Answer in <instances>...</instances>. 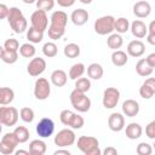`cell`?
<instances>
[{"label":"cell","mask_w":155,"mask_h":155,"mask_svg":"<svg viewBox=\"0 0 155 155\" xmlns=\"http://www.w3.org/2000/svg\"><path fill=\"white\" fill-rule=\"evenodd\" d=\"M53 131H54V122L50 117H42L36 125V133L41 138H47L52 136Z\"/></svg>","instance_id":"7c38bea8"},{"label":"cell","mask_w":155,"mask_h":155,"mask_svg":"<svg viewBox=\"0 0 155 155\" xmlns=\"http://www.w3.org/2000/svg\"><path fill=\"white\" fill-rule=\"evenodd\" d=\"M4 48L6 51H18L19 50V42L17 39H7L4 42Z\"/></svg>","instance_id":"7bdbcfd3"},{"label":"cell","mask_w":155,"mask_h":155,"mask_svg":"<svg viewBox=\"0 0 155 155\" xmlns=\"http://www.w3.org/2000/svg\"><path fill=\"white\" fill-rule=\"evenodd\" d=\"M151 12V6L148 1H137L133 5V15L138 18H147Z\"/></svg>","instance_id":"2e32d148"},{"label":"cell","mask_w":155,"mask_h":155,"mask_svg":"<svg viewBox=\"0 0 155 155\" xmlns=\"http://www.w3.org/2000/svg\"><path fill=\"white\" fill-rule=\"evenodd\" d=\"M75 140H76V136L74 131L70 128H63L54 136V144L59 148L70 147L75 143Z\"/></svg>","instance_id":"52a82bcc"},{"label":"cell","mask_w":155,"mask_h":155,"mask_svg":"<svg viewBox=\"0 0 155 155\" xmlns=\"http://www.w3.org/2000/svg\"><path fill=\"white\" fill-rule=\"evenodd\" d=\"M61 7H71L76 0H56Z\"/></svg>","instance_id":"bcb514c9"},{"label":"cell","mask_w":155,"mask_h":155,"mask_svg":"<svg viewBox=\"0 0 155 155\" xmlns=\"http://www.w3.org/2000/svg\"><path fill=\"white\" fill-rule=\"evenodd\" d=\"M74 114H75V113L71 111V110H69V109H64V110H62L61 114H59L61 122H62L63 125H65V126H69V124H70V121H71Z\"/></svg>","instance_id":"60d3db41"},{"label":"cell","mask_w":155,"mask_h":155,"mask_svg":"<svg viewBox=\"0 0 155 155\" xmlns=\"http://www.w3.org/2000/svg\"><path fill=\"white\" fill-rule=\"evenodd\" d=\"M27 39L29 40V42L31 44H39L44 39V33L42 31H39L36 29H34L33 27H30L27 31Z\"/></svg>","instance_id":"1f68e13d"},{"label":"cell","mask_w":155,"mask_h":155,"mask_svg":"<svg viewBox=\"0 0 155 155\" xmlns=\"http://www.w3.org/2000/svg\"><path fill=\"white\" fill-rule=\"evenodd\" d=\"M84 124H85L84 117L81 115H79V114L75 113L74 116H73V119H71V121H70V124H69V127L73 128V130H80L84 126Z\"/></svg>","instance_id":"ab89813d"},{"label":"cell","mask_w":155,"mask_h":155,"mask_svg":"<svg viewBox=\"0 0 155 155\" xmlns=\"http://www.w3.org/2000/svg\"><path fill=\"white\" fill-rule=\"evenodd\" d=\"M108 126L113 132H120L125 127V117L120 113H111L108 119Z\"/></svg>","instance_id":"5bb4252c"},{"label":"cell","mask_w":155,"mask_h":155,"mask_svg":"<svg viewBox=\"0 0 155 155\" xmlns=\"http://www.w3.org/2000/svg\"><path fill=\"white\" fill-rule=\"evenodd\" d=\"M1 59L6 64H13L18 59V53H17V51H6L5 50L2 56H1Z\"/></svg>","instance_id":"74e56055"},{"label":"cell","mask_w":155,"mask_h":155,"mask_svg":"<svg viewBox=\"0 0 155 155\" xmlns=\"http://www.w3.org/2000/svg\"><path fill=\"white\" fill-rule=\"evenodd\" d=\"M145 134L150 139H155V121H150L145 127Z\"/></svg>","instance_id":"f6af8a7d"},{"label":"cell","mask_w":155,"mask_h":155,"mask_svg":"<svg viewBox=\"0 0 155 155\" xmlns=\"http://www.w3.org/2000/svg\"><path fill=\"white\" fill-rule=\"evenodd\" d=\"M63 53L68 58H76V57L80 56V46L78 44L70 42V44L65 45V47L63 50Z\"/></svg>","instance_id":"f546056e"},{"label":"cell","mask_w":155,"mask_h":155,"mask_svg":"<svg viewBox=\"0 0 155 155\" xmlns=\"http://www.w3.org/2000/svg\"><path fill=\"white\" fill-rule=\"evenodd\" d=\"M68 81V75L64 70L62 69H57V70H53L52 74H51V82L57 86V87H62L67 84Z\"/></svg>","instance_id":"44dd1931"},{"label":"cell","mask_w":155,"mask_h":155,"mask_svg":"<svg viewBox=\"0 0 155 155\" xmlns=\"http://www.w3.org/2000/svg\"><path fill=\"white\" fill-rule=\"evenodd\" d=\"M35 4H36L38 10H41L45 12H47L54 7V0H36Z\"/></svg>","instance_id":"f35d334b"},{"label":"cell","mask_w":155,"mask_h":155,"mask_svg":"<svg viewBox=\"0 0 155 155\" xmlns=\"http://www.w3.org/2000/svg\"><path fill=\"white\" fill-rule=\"evenodd\" d=\"M139 94L144 99H150L155 94V79L148 78L139 88Z\"/></svg>","instance_id":"9a60e30c"},{"label":"cell","mask_w":155,"mask_h":155,"mask_svg":"<svg viewBox=\"0 0 155 155\" xmlns=\"http://www.w3.org/2000/svg\"><path fill=\"white\" fill-rule=\"evenodd\" d=\"M142 132H143L142 126H140L139 124H137V122H131V124H128V125L126 126V130H125L126 137H127L128 139H132V140L138 139V138L142 136Z\"/></svg>","instance_id":"7402d4cb"},{"label":"cell","mask_w":155,"mask_h":155,"mask_svg":"<svg viewBox=\"0 0 155 155\" xmlns=\"http://www.w3.org/2000/svg\"><path fill=\"white\" fill-rule=\"evenodd\" d=\"M136 151L138 155H150L153 153V148L149 143H145V142H142L137 145L136 148Z\"/></svg>","instance_id":"b9f144b4"},{"label":"cell","mask_w":155,"mask_h":155,"mask_svg":"<svg viewBox=\"0 0 155 155\" xmlns=\"http://www.w3.org/2000/svg\"><path fill=\"white\" fill-rule=\"evenodd\" d=\"M7 22L10 27L13 29L16 34L24 33L28 29V22L27 18L24 17L23 12L18 7H10L8 8V15H7Z\"/></svg>","instance_id":"7a4b0ae2"},{"label":"cell","mask_w":155,"mask_h":155,"mask_svg":"<svg viewBox=\"0 0 155 155\" xmlns=\"http://www.w3.org/2000/svg\"><path fill=\"white\" fill-rule=\"evenodd\" d=\"M104 74L103 67L99 63H92L87 67V75L92 80H99Z\"/></svg>","instance_id":"484cf974"},{"label":"cell","mask_w":155,"mask_h":155,"mask_svg":"<svg viewBox=\"0 0 155 155\" xmlns=\"http://www.w3.org/2000/svg\"><path fill=\"white\" fill-rule=\"evenodd\" d=\"M76 147L85 155H101L102 151L99 149V142L96 137L92 136H81L78 138Z\"/></svg>","instance_id":"3957f363"},{"label":"cell","mask_w":155,"mask_h":155,"mask_svg":"<svg viewBox=\"0 0 155 155\" xmlns=\"http://www.w3.org/2000/svg\"><path fill=\"white\" fill-rule=\"evenodd\" d=\"M51 93V85L47 79L45 78H39L35 81L34 85V96L39 101H45L50 97Z\"/></svg>","instance_id":"ba28073f"},{"label":"cell","mask_w":155,"mask_h":155,"mask_svg":"<svg viewBox=\"0 0 155 155\" xmlns=\"http://www.w3.org/2000/svg\"><path fill=\"white\" fill-rule=\"evenodd\" d=\"M127 61H128L127 53L121 50H115L111 53V63L115 67H124V65H126Z\"/></svg>","instance_id":"cb8c5ba5"},{"label":"cell","mask_w":155,"mask_h":155,"mask_svg":"<svg viewBox=\"0 0 155 155\" xmlns=\"http://www.w3.org/2000/svg\"><path fill=\"white\" fill-rule=\"evenodd\" d=\"M130 29L133 36H136L137 39H142L147 35L148 33V27L145 25L144 22H142L140 19H136L130 24Z\"/></svg>","instance_id":"ac0fdd59"},{"label":"cell","mask_w":155,"mask_h":155,"mask_svg":"<svg viewBox=\"0 0 155 155\" xmlns=\"http://www.w3.org/2000/svg\"><path fill=\"white\" fill-rule=\"evenodd\" d=\"M120 99V91L116 87H108L103 92V107L105 109H113L117 105Z\"/></svg>","instance_id":"9c48e42d"},{"label":"cell","mask_w":155,"mask_h":155,"mask_svg":"<svg viewBox=\"0 0 155 155\" xmlns=\"http://www.w3.org/2000/svg\"><path fill=\"white\" fill-rule=\"evenodd\" d=\"M114 22L115 18L113 16H102L96 19L94 22V31L98 35H107L111 34L114 30Z\"/></svg>","instance_id":"5b68a950"},{"label":"cell","mask_w":155,"mask_h":155,"mask_svg":"<svg viewBox=\"0 0 155 155\" xmlns=\"http://www.w3.org/2000/svg\"><path fill=\"white\" fill-rule=\"evenodd\" d=\"M122 113L127 117H134L139 113V103L134 99H126L122 103Z\"/></svg>","instance_id":"e0dca14e"},{"label":"cell","mask_w":155,"mask_h":155,"mask_svg":"<svg viewBox=\"0 0 155 155\" xmlns=\"http://www.w3.org/2000/svg\"><path fill=\"white\" fill-rule=\"evenodd\" d=\"M54 155H70V151L69 150H63V149H58L53 153Z\"/></svg>","instance_id":"f907efd6"},{"label":"cell","mask_w":155,"mask_h":155,"mask_svg":"<svg viewBox=\"0 0 155 155\" xmlns=\"http://www.w3.org/2000/svg\"><path fill=\"white\" fill-rule=\"evenodd\" d=\"M80 2H82V4H85V5H88V4H91L92 2V0H79Z\"/></svg>","instance_id":"db71d44e"},{"label":"cell","mask_w":155,"mask_h":155,"mask_svg":"<svg viewBox=\"0 0 155 155\" xmlns=\"http://www.w3.org/2000/svg\"><path fill=\"white\" fill-rule=\"evenodd\" d=\"M147 40L150 45H155V21H151L149 27H148Z\"/></svg>","instance_id":"ee69618b"},{"label":"cell","mask_w":155,"mask_h":155,"mask_svg":"<svg viewBox=\"0 0 155 155\" xmlns=\"http://www.w3.org/2000/svg\"><path fill=\"white\" fill-rule=\"evenodd\" d=\"M19 116L24 122L30 124L34 120V110L31 108H29V107H24V108H22L19 110Z\"/></svg>","instance_id":"8d00e7d4"},{"label":"cell","mask_w":155,"mask_h":155,"mask_svg":"<svg viewBox=\"0 0 155 155\" xmlns=\"http://www.w3.org/2000/svg\"><path fill=\"white\" fill-rule=\"evenodd\" d=\"M17 144H18V140H17L15 133L8 132L2 137V139L0 142V153L4 155H11L15 153Z\"/></svg>","instance_id":"8fae6325"},{"label":"cell","mask_w":155,"mask_h":155,"mask_svg":"<svg viewBox=\"0 0 155 155\" xmlns=\"http://www.w3.org/2000/svg\"><path fill=\"white\" fill-rule=\"evenodd\" d=\"M145 52V45L140 40H132L127 45V53L131 57H140Z\"/></svg>","instance_id":"d6986e66"},{"label":"cell","mask_w":155,"mask_h":155,"mask_svg":"<svg viewBox=\"0 0 155 155\" xmlns=\"http://www.w3.org/2000/svg\"><path fill=\"white\" fill-rule=\"evenodd\" d=\"M124 44V39L122 36L119 34V33H115V34H110L109 38L107 39V45L109 48L111 50H119Z\"/></svg>","instance_id":"83f0119b"},{"label":"cell","mask_w":155,"mask_h":155,"mask_svg":"<svg viewBox=\"0 0 155 155\" xmlns=\"http://www.w3.org/2000/svg\"><path fill=\"white\" fill-rule=\"evenodd\" d=\"M88 12L86 11V10H84V8H78V10H74L73 12H71V16H70V19H71V22L75 24V25H78V27H81V25H84L87 21H88Z\"/></svg>","instance_id":"ffe728a7"},{"label":"cell","mask_w":155,"mask_h":155,"mask_svg":"<svg viewBox=\"0 0 155 155\" xmlns=\"http://www.w3.org/2000/svg\"><path fill=\"white\" fill-rule=\"evenodd\" d=\"M19 113L15 107H0V124L7 127L15 126L18 121Z\"/></svg>","instance_id":"8992f818"},{"label":"cell","mask_w":155,"mask_h":155,"mask_svg":"<svg viewBox=\"0 0 155 155\" xmlns=\"http://www.w3.org/2000/svg\"><path fill=\"white\" fill-rule=\"evenodd\" d=\"M130 29V22L127 18L125 17H120L117 19H115L114 22V30H116V33L119 34H124Z\"/></svg>","instance_id":"4dcf8cb0"},{"label":"cell","mask_w":155,"mask_h":155,"mask_svg":"<svg viewBox=\"0 0 155 155\" xmlns=\"http://www.w3.org/2000/svg\"><path fill=\"white\" fill-rule=\"evenodd\" d=\"M15 154L16 155H19V154H24V155H29V150H15Z\"/></svg>","instance_id":"816d5d0a"},{"label":"cell","mask_w":155,"mask_h":155,"mask_svg":"<svg viewBox=\"0 0 155 155\" xmlns=\"http://www.w3.org/2000/svg\"><path fill=\"white\" fill-rule=\"evenodd\" d=\"M104 155H117V150L114 147H108L102 151Z\"/></svg>","instance_id":"681fc988"},{"label":"cell","mask_w":155,"mask_h":155,"mask_svg":"<svg viewBox=\"0 0 155 155\" xmlns=\"http://www.w3.org/2000/svg\"><path fill=\"white\" fill-rule=\"evenodd\" d=\"M46 143L41 139H34L29 144V154L30 155H44L46 153Z\"/></svg>","instance_id":"603a6c76"},{"label":"cell","mask_w":155,"mask_h":155,"mask_svg":"<svg viewBox=\"0 0 155 155\" xmlns=\"http://www.w3.org/2000/svg\"><path fill=\"white\" fill-rule=\"evenodd\" d=\"M30 23H31V27L34 29L44 33L47 29V25H48V17H47L45 11L36 10L30 16Z\"/></svg>","instance_id":"30bf717a"},{"label":"cell","mask_w":155,"mask_h":155,"mask_svg":"<svg viewBox=\"0 0 155 155\" xmlns=\"http://www.w3.org/2000/svg\"><path fill=\"white\" fill-rule=\"evenodd\" d=\"M46 69V61L41 57H34L27 65V71L30 76H39Z\"/></svg>","instance_id":"4fadbf2b"},{"label":"cell","mask_w":155,"mask_h":155,"mask_svg":"<svg viewBox=\"0 0 155 155\" xmlns=\"http://www.w3.org/2000/svg\"><path fill=\"white\" fill-rule=\"evenodd\" d=\"M19 53L22 57H25V58H33L36 53V50L34 47V45L31 42H25L23 45H21L19 47Z\"/></svg>","instance_id":"d6a6232c"},{"label":"cell","mask_w":155,"mask_h":155,"mask_svg":"<svg viewBox=\"0 0 155 155\" xmlns=\"http://www.w3.org/2000/svg\"><path fill=\"white\" fill-rule=\"evenodd\" d=\"M8 15V7L5 4H0V19L6 18Z\"/></svg>","instance_id":"7dc6e473"},{"label":"cell","mask_w":155,"mask_h":155,"mask_svg":"<svg viewBox=\"0 0 155 155\" xmlns=\"http://www.w3.org/2000/svg\"><path fill=\"white\" fill-rule=\"evenodd\" d=\"M1 131H2V125L0 124V133H1Z\"/></svg>","instance_id":"9f6ffc18"},{"label":"cell","mask_w":155,"mask_h":155,"mask_svg":"<svg viewBox=\"0 0 155 155\" xmlns=\"http://www.w3.org/2000/svg\"><path fill=\"white\" fill-rule=\"evenodd\" d=\"M145 62H147L151 68H155V53H150V54L145 58Z\"/></svg>","instance_id":"c3c4849f"},{"label":"cell","mask_w":155,"mask_h":155,"mask_svg":"<svg viewBox=\"0 0 155 155\" xmlns=\"http://www.w3.org/2000/svg\"><path fill=\"white\" fill-rule=\"evenodd\" d=\"M42 52H44V54H45L46 57H48V58H53V57L57 56V52H58L57 45H56L54 42H52V41H48V42H46V44L44 45V47H42Z\"/></svg>","instance_id":"d590c367"},{"label":"cell","mask_w":155,"mask_h":155,"mask_svg":"<svg viewBox=\"0 0 155 155\" xmlns=\"http://www.w3.org/2000/svg\"><path fill=\"white\" fill-rule=\"evenodd\" d=\"M91 88V81L87 78H79L75 80V90L86 93Z\"/></svg>","instance_id":"e575fe53"},{"label":"cell","mask_w":155,"mask_h":155,"mask_svg":"<svg viewBox=\"0 0 155 155\" xmlns=\"http://www.w3.org/2000/svg\"><path fill=\"white\" fill-rule=\"evenodd\" d=\"M24 4H28V5H30V4H34L36 0H22Z\"/></svg>","instance_id":"f5cc1de1"},{"label":"cell","mask_w":155,"mask_h":155,"mask_svg":"<svg viewBox=\"0 0 155 155\" xmlns=\"http://www.w3.org/2000/svg\"><path fill=\"white\" fill-rule=\"evenodd\" d=\"M51 24L47 29L48 38L52 40L61 39L65 33V27L68 23V15L64 11H54L51 15Z\"/></svg>","instance_id":"6da1fadb"},{"label":"cell","mask_w":155,"mask_h":155,"mask_svg":"<svg viewBox=\"0 0 155 155\" xmlns=\"http://www.w3.org/2000/svg\"><path fill=\"white\" fill-rule=\"evenodd\" d=\"M4 51H5V48H4V46H1V45H0V59H1V56H2V53H4Z\"/></svg>","instance_id":"11a10c76"},{"label":"cell","mask_w":155,"mask_h":155,"mask_svg":"<svg viewBox=\"0 0 155 155\" xmlns=\"http://www.w3.org/2000/svg\"><path fill=\"white\" fill-rule=\"evenodd\" d=\"M136 71L139 76H143V78H147V76H150L154 71V68H151L145 59H139L136 64Z\"/></svg>","instance_id":"d4e9b609"},{"label":"cell","mask_w":155,"mask_h":155,"mask_svg":"<svg viewBox=\"0 0 155 155\" xmlns=\"http://www.w3.org/2000/svg\"><path fill=\"white\" fill-rule=\"evenodd\" d=\"M13 133H15V136H16L18 143H25V142L29 139V136H30L28 128L24 127V126H17V127L15 128Z\"/></svg>","instance_id":"836d02e7"},{"label":"cell","mask_w":155,"mask_h":155,"mask_svg":"<svg viewBox=\"0 0 155 155\" xmlns=\"http://www.w3.org/2000/svg\"><path fill=\"white\" fill-rule=\"evenodd\" d=\"M15 98V92L10 87H0V105L10 104Z\"/></svg>","instance_id":"4316f807"},{"label":"cell","mask_w":155,"mask_h":155,"mask_svg":"<svg viewBox=\"0 0 155 155\" xmlns=\"http://www.w3.org/2000/svg\"><path fill=\"white\" fill-rule=\"evenodd\" d=\"M85 70H86V68H85L84 63H75L69 69V78L71 80H76V79H79V78H81L84 75Z\"/></svg>","instance_id":"f1b7e54d"},{"label":"cell","mask_w":155,"mask_h":155,"mask_svg":"<svg viewBox=\"0 0 155 155\" xmlns=\"http://www.w3.org/2000/svg\"><path fill=\"white\" fill-rule=\"evenodd\" d=\"M69 98H70V103H71L73 108L75 110H78L79 113H86V111L90 110V108H91V99L84 92L74 90V91H71Z\"/></svg>","instance_id":"277c9868"}]
</instances>
